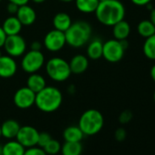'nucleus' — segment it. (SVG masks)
Segmentation results:
<instances>
[{"label":"nucleus","mask_w":155,"mask_h":155,"mask_svg":"<svg viewBox=\"0 0 155 155\" xmlns=\"http://www.w3.org/2000/svg\"><path fill=\"white\" fill-rule=\"evenodd\" d=\"M125 7L120 0H104L99 3L95 11L98 21L107 27H112L124 19Z\"/></svg>","instance_id":"obj_1"},{"label":"nucleus","mask_w":155,"mask_h":155,"mask_svg":"<svg viewBox=\"0 0 155 155\" xmlns=\"http://www.w3.org/2000/svg\"><path fill=\"white\" fill-rule=\"evenodd\" d=\"M64 33L67 45L74 48H80L90 42L92 28L89 22L79 20L72 23Z\"/></svg>","instance_id":"obj_2"},{"label":"nucleus","mask_w":155,"mask_h":155,"mask_svg":"<svg viewBox=\"0 0 155 155\" xmlns=\"http://www.w3.org/2000/svg\"><path fill=\"white\" fill-rule=\"evenodd\" d=\"M63 101V95L59 89L53 86H46L36 93L35 105L43 112L50 113L59 109Z\"/></svg>","instance_id":"obj_3"},{"label":"nucleus","mask_w":155,"mask_h":155,"mask_svg":"<svg viewBox=\"0 0 155 155\" xmlns=\"http://www.w3.org/2000/svg\"><path fill=\"white\" fill-rule=\"evenodd\" d=\"M104 125V118L101 112L95 109L84 111L79 120V126L84 135L91 136L99 133Z\"/></svg>","instance_id":"obj_4"},{"label":"nucleus","mask_w":155,"mask_h":155,"mask_svg":"<svg viewBox=\"0 0 155 155\" xmlns=\"http://www.w3.org/2000/svg\"><path fill=\"white\" fill-rule=\"evenodd\" d=\"M45 68L49 79L56 82L66 81L72 74L68 62L59 57L49 58L47 61Z\"/></svg>","instance_id":"obj_5"},{"label":"nucleus","mask_w":155,"mask_h":155,"mask_svg":"<svg viewBox=\"0 0 155 155\" xmlns=\"http://www.w3.org/2000/svg\"><path fill=\"white\" fill-rule=\"evenodd\" d=\"M45 64V56L41 50H32L26 52L21 60L22 69L28 74L36 73L42 68Z\"/></svg>","instance_id":"obj_6"},{"label":"nucleus","mask_w":155,"mask_h":155,"mask_svg":"<svg viewBox=\"0 0 155 155\" xmlns=\"http://www.w3.org/2000/svg\"><path fill=\"white\" fill-rule=\"evenodd\" d=\"M125 51L126 49L123 48L121 42L113 38L103 43L102 57L108 62L117 63L122 59Z\"/></svg>","instance_id":"obj_7"},{"label":"nucleus","mask_w":155,"mask_h":155,"mask_svg":"<svg viewBox=\"0 0 155 155\" xmlns=\"http://www.w3.org/2000/svg\"><path fill=\"white\" fill-rule=\"evenodd\" d=\"M3 48L8 56L13 58H18L26 53L27 42L24 38L19 34L7 36Z\"/></svg>","instance_id":"obj_8"},{"label":"nucleus","mask_w":155,"mask_h":155,"mask_svg":"<svg viewBox=\"0 0 155 155\" xmlns=\"http://www.w3.org/2000/svg\"><path fill=\"white\" fill-rule=\"evenodd\" d=\"M43 44L48 51L58 52L67 45L65 33L54 28L45 35Z\"/></svg>","instance_id":"obj_9"},{"label":"nucleus","mask_w":155,"mask_h":155,"mask_svg":"<svg viewBox=\"0 0 155 155\" xmlns=\"http://www.w3.org/2000/svg\"><path fill=\"white\" fill-rule=\"evenodd\" d=\"M35 101L36 93L27 86L18 89L15 92L13 97V101L15 105L21 110L29 109L30 107L35 105Z\"/></svg>","instance_id":"obj_10"},{"label":"nucleus","mask_w":155,"mask_h":155,"mask_svg":"<svg viewBox=\"0 0 155 155\" xmlns=\"http://www.w3.org/2000/svg\"><path fill=\"white\" fill-rule=\"evenodd\" d=\"M38 135L39 132L36 128L29 125H26L20 127L16 138L17 140L25 148H29L38 145Z\"/></svg>","instance_id":"obj_11"},{"label":"nucleus","mask_w":155,"mask_h":155,"mask_svg":"<svg viewBox=\"0 0 155 155\" xmlns=\"http://www.w3.org/2000/svg\"><path fill=\"white\" fill-rule=\"evenodd\" d=\"M18 71V64L15 58L8 55H2L0 57V78L9 79L15 76Z\"/></svg>","instance_id":"obj_12"},{"label":"nucleus","mask_w":155,"mask_h":155,"mask_svg":"<svg viewBox=\"0 0 155 155\" xmlns=\"http://www.w3.org/2000/svg\"><path fill=\"white\" fill-rule=\"evenodd\" d=\"M16 17L18 18L22 26H31L35 23L37 19V13L33 8L30 6L23 5L20 6L18 9V12L16 14Z\"/></svg>","instance_id":"obj_13"},{"label":"nucleus","mask_w":155,"mask_h":155,"mask_svg":"<svg viewBox=\"0 0 155 155\" xmlns=\"http://www.w3.org/2000/svg\"><path fill=\"white\" fill-rule=\"evenodd\" d=\"M71 73L80 75L84 73L89 68V58L82 54H78L72 57L68 62Z\"/></svg>","instance_id":"obj_14"},{"label":"nucleus","mask_w":155,"mask_h":155,"mask_svg":"<svg viewBox=\"0 0 155 155\" xmlns=\"http://www.w3.org/2000/svg\"><path fill=\"white\" fill-rule=\"evenodd\" d=\"M1 135L8 140H12L17 137L20 129L19 123L15 120H7L1 125Z\"/></svg>","instance_id":"obj_15"},{"label":"nucleus","mask_w":155,"mask_h":155,"mask_svg":"<svg viewBox=\"0 0 155 155\" xmlns=\"http://www.w3.org/2000/svg\"><path fill=\"white\" fill-rule=\"evenodd\" d=\"M22 24L16 16H10L5 19L2 25V28L7 36L18 35L22 29Z\"/></svg>","instance_id":"obj_16"},{"label":"nucleus","mask_w":155,"mask_h":155,"mask_svg":"<svg viewBox=\"0 0 155 155\" xmlns=\"http://www.w3.org/2000/svg\"><path fill=\"white\" fill-rule=\"evenodd\" d=\"M103 42L100 38H94L88 43L87 57L92 60H98L102 58Z\"/></svg>","instance_id":"obj_17"},{"label":"nucleus","mask_w":155,"mask_h":155,"mask_svg":"<svg viewBox=\"0 0 155 155\" xmlns=\"http://www.w3.org/2000/svg\"><path fill=\"white\" fill-rule=\"evenodd\" d=\"M46 86H47L46 80L42 75L38 74V72L29 74L27 80V87L29 88L32 91L38 93L41 90H43Z\"/></svg>","instance_id":"obj_18"},{"label":"nucleus","mask_w":155,"mask_h":155,"mask_svg":"<svg viewBox=\"0 0 155 155\" xmlns=\"http://www.w3.org/2000/svg\"><path fill=\"white\" fill-rule=\"evenodd\" d=\"M53 27L55 29L65 32L72 24V20L70 16L68 13L65 12H59L57 13L52 20Z\"/></svg>","instance_id":"obj_19"},{"label":"nucleus","mask_w":155,"mask_h":155,"mask_svg":"<svg viewBox=\"0 0 155 155\" xmlns=\"http://www.w3.org/2000/svg\"><path fill=\"white\" fill-rule=\"evenodd\" d=\"M112 28H112L113 37L117 40L127 39L130 33V26L124 19L116 23L114 26H112Z\"/></svg>","instance_id":"obj_20"},{"label":"nucleus","mask_w":155,"mask_h":155,"mask_svg":"<svg viewBox=\"0 0 155 155\" xmlns=\"http://www.w3.org/2000/svg\"><path fill=\"white\" fill-rule=\"evenodd\" d=\"M84 136V133L79 126H68L63 131V138L65 141H81Z\"/></svg>","instance_id":"obj_21"},{"label":"nucleus","mask_w":155,"mask_h":155,"mask_svg":"<svg viewBox=\"0 0 155 155\" xmlns=\"http://www.w3.org/2000/svg\"><path fill=\"white\" fill-rule=\"evenodd\" d=\"M77 9L84 14L95 13L100 1L99 0H74Z\"/></svg>","instance_id":"obj_22"},{"label":"nucleus","mask_w":155,"mask_h":155,"mask_svg":"<svg viewBox=\"0 0 155 155\" xmlns=\"http://www.w3.org/2000/svg\"><path fill=\"white\" fill-rule=\"evenodd\" d=\"M25 147L18 140H10L2 146L3 155H24Z\"/></svg>","instance_id":"obj_23"},{"label":"nucleus","mask_w":155,"mask_h":155,"mask_svg":"<svg viewBox=\"0 0 155 155\" xmlns=\"http://www.w3.org/2000/svg\"><path fill=\"white\" fill-rule=\"evenodd\" d=\"M83 147L81 141H65V143L61 146V153L62 155H81L82 152Z\"/></svg>","instance_id":"obj_24"},{"label":"nucleus","mask_w":155,"mask_h":155,"mask_svg":"<svg viewBox=\"0 0 155 155\" xmlns=\"http://www.w3.org/2000/svg\"><path fill=\"white\" fill-rule=\"evenodd\" d=\"M137 30L140 36L144 38H147L155 34V26L149 20H142L138 24Z\"/></svg>","instance_id":"obj_25"},{"label":"nucleus","mask_w":155,"mask_h":155,"mask_svg":"<svg viewBox=\"0 0 155 155\" xmlns=\"http://www.w3.org/2000/svg\"><path fill=\"white\" fill-rule=\"evenodd\" d=\"M142 49L143 54L147 58L155 60V34L145 38Z\"/></svg>","instance_id":"obj_26"},{"label":"nucleus","mask_w":155,"mask_h":155,"mask_svg":"<svg viewBox=\"0 0 155 155\" xmlns=\"http://www.w3.org/2000/svg\"><path fill=\"white\" fill-rule=\"evenodd\" d=\"M43 149H44V150H45V152L47 154L55 155V154H57V153H58L60 151L61 145H60L59 141H58L57 140L51 139Z\"/></svg>","instance_id":"obj_27"},{"label":"nucleus","mask_w":155,"mask_h":155,"mask_svg":"<svg viewBox=\"0 0 155 155\" xmlns=\"http://www.w3.org/2000/svg\"><path fill=\"white\" fill-rule=\"evenodd\" d=\"M24 155H48V154L45 152L43 148L33 146L25 150Z\"/></svg>","instance_id":"obj_28"},{"label":"nucleus","mask_w":155,"mask_h":155,"mask_svg":"<svg viewBox=\"0 0 155 155\" xmlns=\"http://www.w3.org/2000/svg\"><path fill=\"white\" fill-rule=\"evenodd\" d=\"M51 136L48 132H39L38 135V145L41 148H44L47 143L51 140Z\"/></svg>","instance_id":"obj_29"},{"label":"nucleus","mask_w":155,"mask_h":155,"mask_svg":"<svg viewBox=\"0 0 155 155\" xmlns=\"http://www.w3.org/2000/svg\"><path fill=\"white\" fill-rule=\"evenodd\" d=\"M131 119H132V113H131V111L129 110H126L122 111V112L120 113V117H119V120H120V122L122 123V124H125V123L130 122Z\"/></svg>","instance_id":"obj_30"},{"label":"nucleus","mask_w":155,"mask_h":155,"mask_svg":"<svg viewBox=\"0 0 155 155\" xmlns=\"http://www.w3.org/2000/svg\"><path fill=\"white\" fill-rule=\"evenodd\" d=\"M18 6L14 4V3H11V2H8V6H7V11L8 14L12 15V16H15L18 12Z\"/></svg>","instance_id":"obj_31"},{"label":"nucleus","mask_w":155,"mask_h":155,"mask_svg":"<svg viewBox=\"0 0 155 155\" xmlns=\"http://www.w3.org/2000/svg\"><path fill=\"white\" fill-rule=\"evenodd\" d=\"M115 138L117 140H120V141L123 140L126 138V130L122 128H119L115 131Z\"/></svg>","instance_id":"obj_32"},{"label":"nucleus","mask_w":155,"mask_h":155,"mask_svg":"<svg viewBox=\"0 0 155 155\" xmlns=\"http://www.w3.org/2000/svg\"><path fill=\"white\" fill-rule=\"evenodd\" d=\"M130 1L136 6L143 7V6H147L148 4H150L151 0H130Z\"/></svg>","instance_id":"obj_33"},{"label":"nucleus","mask_w":155,"mask_h":155,"mask_svg":"<svg viewBox=\"0 0 155 155\" xmlns=\"http://www.w3.org/2000/svg\"><path fill=\"white\" fill-rule=\"evenodd\" d=\"M6 38H7V35H6V33L4 32L2 27H0V48H3Z\"/></svg>","instance_id":"obj_34"},{"label":"nucleus","mask_w":155,"mask_h":155,"mask_svg":"<svg viewBox=\"0 0 155 155\" xmlns=\"http://www.w3.org/2000/svg\"><path fill=\"white\" fill-rule=\"evenodd\" d=\"M29 1L30 0H8V2L14 3V4L18 5V7L23 6V5H27V4H28Z\"/></svg>","instance_id":"obj_35"},{"label":"nucleus","mask_w":155,"mask_h":155,"mask_svg":"<svg viewBox=\"0 0 155 155\" xmlns=\"http://www.w3.org/2000/svg\"><path fill=\"white\" fill-rule=\"evenodd\" d=\"M42 48V44L39 41H34L31 44V48L32 50H41Z\"/></svg>","instance_id":"obj_36"},{"label":"nucleus","mask_w":155,"mask_h":155,"mask_svg":"<svg viewBox=\"0 0 155 155\" xmlns=\"http://www.w3.org/2000/svg\"><path fill=\"white\" fill-rule=\"evenodd\" d=\"M149 20L155 26V8H151V9H150V19H149Z\"/></svg>","instance_id":"obj_37"},{"label":"nucleus","mask_w":155,"mask_h":155,"mask_svg":"<svg viewBox=\"0 0 155 155\" xmlns=\"http://www.w3.org/2000/svg\"><path fill=\"white\" fill-rule=\"evenodd\" d=\"M150 75L151 80L155 82V64L151 67V68L150 70Z\"/></svg>","instance_id":"obj_38"},{"label":"nucleus","mask_w":155,"mask_h":155,"mask_svg":"<svg viewBox=\"0 0 155 155\" xmlns=\"http://www.w3.org/2000/svg\"><path fill=\"white\" fill-rule=\"evenodd\" d=\"M31 1L34 2V3H36V4H42L45 1H47V0H31Z\"/></svg>","instance_id":"obj_39"},{"label":"nucleus","mask_w":155,"mask_h":155,"mask_svg":"<svg viewBox=\"0 0 155 155\" xmlns=\"http://www.w3.org/2000/svg\"><path fill=\"white\" fill-rule=\"evenodd\" d=\"M58 1H60V2H63V3H70L74 0H58Z\"/></svg>","instance_id":"obj_40"},{"label":"nucleus","mask_w":155,"mask_h":155,"mask_svg":"<svg viewBox=\"0 0 155 155\" xmlns=\"http://www.w3.org/2000/svg\"><path fill=\"white\" fill-rule=\"evenodd\" d=\"M0 155H3V152H2V146L0 145Z\"/></svg>","instance_id":"obj_41"},{"label":"nucleus","mask_w":155,"mask_h":155,"mask_svg":"<svg viewBox=\"0 0 155 155\" xmlns=\"http://www.w3.org/2000/svg\"><path fill=\"white\" fill-rule=\"evenodd\" d=\"M153 100H154V102H155V91H154V94H153Z\"/></svg>","instance_id":"obj_42"},{"label":"nucleus","mask_w":155,"mask_h":155,"mask_svg":"<svg viewBox=\"0 0 155 155\" xmlns=\"http://www.w3.org/2000/svg\"><path fill=\"white\" fill-rule=\"evenodd\" d=\"M1 136H2L1 135V127H0V138H1Z\"/></svg>","instance_id":"obj_43"},{"label":"nucleus","mask_w":155,"mask_h":155,"mask_svg":"<svg viewBox=\"0 0 155 155\" xmlns=\"http://www.w3.org/2000/svg\"><path fill=\"white\" fill-rule=\"evenodd\" d=\"M2 56V52H1V50H0V57Z\"/></svg>","instance_id":"obj_44"},{"label":"nucleus","mask_w":155,"mask_h":155,"mask_svg":"<svg viewBox=\"0 0 155 155\" xmlns=\"http://www.w3.org/2000/svg\"><path fill=\"white\" fill-rule=\"evenodd\" d=\"M99 1L101 2V1H104V0H99Z\"/></svg>","instance_id":"obj_45"},{"label":"nucleus","mask_w":155,"mask_h":155,"mask_svg":"<svg viewBox=\"0 0 155 155\" xmlns=\"http://www.w3.org/2000/svg\"><path fill=\"white\" fill-rule=\"evenodd\" d=\"M1 1H2V0H0V2H1Z\"/></svg>","instance_id":"obj_46"}]
</instances>
